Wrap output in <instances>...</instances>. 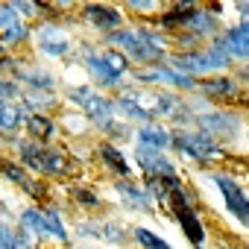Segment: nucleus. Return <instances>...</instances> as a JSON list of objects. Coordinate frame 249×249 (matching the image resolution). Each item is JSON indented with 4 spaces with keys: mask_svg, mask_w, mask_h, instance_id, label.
Masks as SVG:
<instances>
[{
    "mask_svg": "<svg viewBox=\"0 0 249 249\" xmlns=\"http://www.w3.org/2000/svg\"><path fill=\"white\" fill-rule=\"evenodd\" d=\"M196 129L211 135L223 147H237L246 135V117L237 108L226 106H205L196 117Z\"/></svg>",
    "mask_w": 249,
    "mask_h": 249,
    "instance_id": "nucleus-1",
    "label": "nucleus"
},
{
    "mask_svg": "<svg viewBox=\"0 0 249 249\" xmlns=\"http://www.w3.org/2000/svg\"><path fill=\"white\" fill-rule=\"evenodd\" d=\"M167 208H170L176 226L182 229V234L188 237V243L194 249H205L208 246V229H205V220L199 217L196 194H191L185 185L182 188H173L170 191V199H167Z\"/></svg>",
    "mask_w": 249,
    "mask_h": 249,
    "instance_id": "nucleus-2",
    "label": "nucleus"
},
{
    "mask_svg": "<svg viewBox=\"0 0 249 249\" xmlns=\"http://www.w3.org/2000/svg\"><path fill=\"white\" fill-rule=\"evenodd\" d=\"M176 71L199 79V76H217V73H226L234 68V59L223 50V47H214V44H205L199 50H191V53H170L167 59Z\"/></svg>",
    "mask_w": 249,
    "mask_h": 249,
    "instance_id": "nucleus-3",
    "label": "nucleus"
},
{
    "mask_svg": "<svg viewBox=\"0 0 249 249\" xmlns=\"http://www.w3.org/2000/svg\"><path fill=\"white\" fill-rule=\"evenodd\" d=\"M173 150L188 159L191 164H211V161H226V147L217 144L211 135L199 129H173Z\"/></svg>",
    "mask_w": 249,
    "mask_h": 249,
    "instance_id": "nucleus-4",
    "label": "nucleus"
},
{
    "mask_svg": "<svg viewBox=\"0 0 249 249\" xmlns=\"http://www.w3.org/2000/svg\"><path fill=\"white\" fill-rule=\"evenodd\" d=\"M129 82L141 85V88H167V91H176V94H196V85L199 79L176 71L170 62H161V65H150V68H135L129 73Z\"/></svg>",
    "mask_w": 249,
    "mask_h": 249,
    "instance_id": "nucleus-5",
    "label": "nucleus"
},
{
    "mask_svg": "<svg viewBox=\"0 0 249 249\" xmlns=\"http://www.w3.org/2000/svg\"><path fill=\"white\" fill-rule=\"evenodd\" d=\"M73 62L79 65V68H85V73L91 76V85L97 88V91H103V94H108V91H123V85H126V79H120L111 68H108V62H106V56H103V47H97V44H88V41H82L79 44V50H76V56H73Z\"/></svg>",
    "mask_w": 249,
    "mask_h": 249,
    "instance_id": "nucleus-6",
    "label": "nucleus"
},
{
    "mask_svg": "<svg viewBox=\"0 0 249 249\" xmlns=\"http://www.w3.org/2000/svg\"><path fill=\"white\" fill-rule=\"evenodd\" d=\"M205 179L217 188L220 199H223V208L229 217L237 220L240 229L249 231V194L243 191V185L231 176V173H223V170H208Z\"/></svg>",
    "mask_w": 249,
    "mask_h": 249,
    "instance_id": "nucleus-7",
    "label": "nucleus"
},
{
    "mask_svg": "<svg viewBox=\"0 0 249 249\" xmlns=\"http://www.w3.org/2000/svg\"><path fill=\"white\" fill-rule=\"evenodd\" d=\"M76 234L79 240H100L106 246H126L132 229H126L114 217H88L76 223Z\"/></svg>",
    "mask_w": 249,
    "mask_h": 249,
    "instance_id": "nucleus-8",
    "label": "nucleus"
},
{
    "mask_svg": "<svg viewBox=\"0 0 249 249\" xmlns=\"http://www.w3.org/2000/svg\"><path fill=\"white\" fill-rule=\"evenodd\" d=\"M132 161L138 164V170L144 176H153V179H161L167 182L170 188H182V173L176 167V161L167 156V153H159V150H144V147H132Z\"/></svg>",
    "mask_w": 249,
    "mask_h": 249,
    "instance_id": "nucleus-9",
    "label": "nucleus"
},
{
    "mask_svg": "<svg viewBox=\"0 0 249 249\" xmlns=\"http://www.w3.org/2000/svg\"><path fill=\"white\" fill-rule=\"evenodd\" d=\"M33 44L47 59H68L73 53V41L59 21H38L33 33Z\"/></svg>",
    "mask_w": 249,
    "mask_h": 249,
    "instance_id": "nucleus-10",
    "label": "nucleus"
},
{
    "mask_svg": "<svg viewBox=\"0 0 249 249\" xmlns=\"http://www.w3.org/2000/svg\"><path fill=\"white\" fill-rule=\"evenodd\" d=\"M196 94H199L205 103L249 100V91H243V82H240L237 76H226V73H217V76H205V79H199Z\"/></svg>",
    "mask_w": 249,
    "mask_h": 249,
    "instance_id": "nucleus-11",
    "label": "nucleus"
},
{
    "mask_svg": "<svg viewBox=\"0 0 249 249\" xmlns=\"http://www.w3.org/2000/svg\"><path fill=\"white\" fill-rule=\"evenodd\" d=\"M79 18H82L91 30H97L100 38H103V36H111V33H117V30L126 27V18H123V12H120L117 6H108V3H85V6L79 9Z\"/></svg>",
    "mask_w": 249,
    "mask_h": 249,
    "instance_id": "nucleus-12",
    "label": "nucleus"
},
{
    "mask_svg": "<svg viewBox=\"0 0 249 249\" xmlns=\"http://www.w3.org/2000/svg\"><path fill=\"white\" fill-rule=\"evenodd\" d=\"M114 103H117V114L126 123H138V126H144V123H156L150 108L144 106V88L135 85V82L123 85V91L114 97Z\"/></svg>",
    "mask_w": 249,
    "mask_h": 249,
    "instance_id": "nucleus-13",
    "label": "nucleus"
},
{
    "mask_svg": "<svg viewBox=\"0 0 249 249\" xmlns=\"http://www.w3.org/2000/svg\"><path fill=\"white\" fill-rule=\"evenodd\" d=\"M111 188H114V194H117V199H120V205L126 208V211H138V214H156V199L147 194V188L144 185H138L135 179H114L111 182Z\"/></svg>",
    "mask_w": 249,
    "mask_h": 249,
    "instance_id": "nucleus-14",
    "label": "nucleus"
},
{
    "mask_svg": "<svg viewBox=\"0 0 249 249\" xmlns=\"http://www.w3.org/2000/svg\"><path fill=\"white\" fill-rule=\"evenodd\" d=\"M0 30H3V50L18 47L24 41H33V30L18 15L15 3H3V6H0Z\"/></svg>",
    "mask_w": 249,
    "mask_h": 249,
    "instance_id": "nucleus-15",
    "label": "nucleus"
},
{
    "mask_svg": "<svg viewBox=\"0 0 249 249\" xmlns=\"http://www.w3.org/2000/svg\"><path fill=\"white\" fill-rule=\"evenodd\" d=\"M94 156L103 161V167L114 176V179H132V164H129V159H126V153H123L117 144H111V141H97L94 144Z\"/></svg>",
    "mask_w": 249,
    "mask_h": 249,
    "instance_id": "nucleus-16",
    "label": "nucleus"
},
{
    "mask_svg": "<svg viewBox=\"0 0 249 249\" xmlns=\"http://www.w3.org/2000/svg\"><path fill=\"white\" fill-rule=\"evenodd\" d=\"M208 44H214V47H223L234 62H243V65H249V30L246 27H240V24H234V27H226L217 38H211Z\"/></svg>",
    "mask_w": 249,
    "mask_h": 249,
    "instance_id": "nucleus-17",
    "label": "nucleus"
},
{
    "mask_svg": "<svg viewBox=\"0 0 249 249\" xmlns=\"http://www.w3.org/2000/svg\"><path fill=\"white\" fill-rule=\"evenodd\" d=\"M135 147L167 153V150H173V129H167L159 120L156 123H144V126L135 129Z\"/></svg>",
    "mask_w": 249,
    "mask_h": 249,
    "instance_id": "nucleus-18",
    "label": "nucleus"
},
{
    "mask_svg": "<svg viewBox=\"0 0 249 249\" xmlns=\"http://www.w3.org/2000/svg\"><path fill=\"white\" fill-rule=\"evenodd\" d=\"M82 114H85V120L91 123V126L100 132L108 120H114V114H117V103H114V97H108V94L97 91V94L88 100V106L82 108Z\"/></svg>",
    "mask_w": 249,
    "mask_h": 249,
    "instance_id": "nucleus-19",
    "label": "nucleus"
},
{
    "mask_svg": "<svg viewBox=\"0 0 249 249\" xmlns=\"http://www.w3.org/2000/svg\"><path fill=\"white\" fill-rule=\"evenodd\" d=\"M18 229L27 231V234L33 237L36 246H41L44 240H50L47 217H44V208H38V205H27V208H21V214H18Z\"/></svg>",
    "mask_w": 249,
    "mask_h": 249,
    "instance_id": "nucleus-20",
    "label": "nucleus"
},
{
    "mask_svg": "<svg viewBox=\"0 0 249 249\" xmlns=\"http://www.w3.org/2000/svg\"><path fill=\"white\" fill-rule=\"evenodd\" d=\"M15 79H18L27 91H47V94L56 91V76H53L47 68L36 65V62H24V68L18 71Z\"/></svg>",
    "mask_w": 249,
    "mask_h": 249,
    "instance_id": "nucleus-21",
    "label": "nucleus"
},
{
    "mask_svg": "<svg viewBox=\"0 0 249 249\" xmlns=\"http://www.w3.org/2000/svg\"><path fill=\"white\" fill-rule=\"evenodd\" d=\"M47 147L50 144H38V141H30V138H24L21 144H18V161L33 173V176H41L44 173V156H47Z\"/></svg>",
    "mask_w": 249,
    "mask_h": 249,
    "instance_id": "nucleus-22",
    "label": "nucleus"
},
{
    "mask_svg": "<svg viewBox=\"0 0 249 249\" xmlns=\"http://www.w3.org/2000/svg\"><path fill=\"white\" fill-rule=\"evenodd\" d=\"M56 135H59V120H53L50 114H30V120H27V138L30 141L53 144Z\"/></svg>",
    "mask_w": 249,
    "mask_h": 249,
    "instance_id": "nucleus-23",
    "label": "nucleus"
},
{
    "mask_svg": "<svg viewBox=\"0 0 249 249\" xmlns=\"http://www.w3.org/2000/svg\"><path fill=\"white\" fill-rule=\"evenodd\" d=\"M30 111L21 103H0V129L3 135H18V129H27Z\"/></svg>",
    "mask_w": 249,
    "mask_h": 249,
    "instance_id": "nucleus-24",
    "label": "nucleus"
},
{
    "mask_svg": "<svg viewBox=\"0 0 249 249\" xmlns=\"http://www.w3.org/2000/svg\"><path fill=\"white\" fill-rule=\"evenodd\" d=\"M71 156L65 153V147H59V144H50L47 147V156H44V179H62V176H68L71 173Z\"/></svg>",
    "mask_w": 249,
    "mask_h": 249,
    "instance_id": "nucleus-25",
    "label": "nucleus"
},
{
    "mask_svg": "<svg viewBox=\"0 0 249 249\" xmlns=\"http://www.w3.org/2000/svg\"><path fill=\"white\" fill-rule=\"evenodd\" d=\"M44 217H47L50 240H56L59 246H68L71 243V231H68V223H65V211L59 205H44Z\"/></svg>",
    "mask_w": 249,
    "mask_h": 249,
    "instance_id": "nucleus-26",
    "label": "nucleus"
},
{
    "mask_svg": "<svg viewBox=\"0 0 249 249\" xmlns=\"http://www.w3.org/2000/svg\"><path fill=\"white\" fill-rule=\"evenodd\" d=\"M21 106L30 114H50V111L59 108V97L56 94H47V91H24Z\"/></svg>",
    "mask_w": 249,
    "mask_h": 249,
    "instance_id": "nucleus-27",
    "label": "nucleus"
},
{
    "mask_svg": "<svg viewBox=\"0 0 249 249\" xmlns=\"http://www.w3.org/2000/svg\"><path fill=\"white\" fill-rule=\"evenodd\" d=\"M0 249H36V243L27 231H21L18 226L12 229L9 220H3V226H0Z\"/></svg>",
    "mask_w": 249,
    "mask_h": 249,
    "instance_id": "nucleus-28",
    "label": "nucleus"
},
{
    "mask_svg": "<svg viewBox=\"0 0 249 249\" xmlns=\"http://www.w3.org/2000/svg\"><path fill=\"white\" fill-rule=\"evenodd\" d=\"M3 179L12 182V185H18L24 194H30V188L36 185V176H33L21 161H9V159L3 161Z\"/></svg>",
    "mask_w": 249,
    "mask_h": 249,
    "instance_id": "nucleus-29",
    "label": "nucleus"
},
{
    "mask_svg": "<svg viewBox=\"0 0 249 249\" xmlns=\"http://www.w3.org/2000/svg\"><path fill=\"white\" fill-rule=\"evenodd\" d=\"M135 129H138V126H132V123L117 120V117H114V120H108V123H106L100 132L106 135V141H111V144H117V147H120L123 141H135Z\"/></svg>",
    "mask_w": 249,
    "mask_h": 249,
    "instance_id": "nucleus-30",
    "label": "nucleus"
},
{
    "mask_svg": "<svg viewBox=\"0 0 249 249\" xmlns=\"http://www.w3.org/2000/svg\"><path fill=\"white\" fill-rule=\"evenodd\" d=\"M132 240L138 243V249H173L159 231H153L147 226H132Z\"/></svg>",
    "mask_w": 249,
    "mask_h": 249,
    "instance_id": "nucleus-31",
    "label": "nucleus"
},
{
    "mask_svg": "<svg viewBox=\"0 0 249 249\" xmlns=\"http://www.w3.org/2000/svg\"><path fill=\"white\" fill-rule=\"evenodd\" d=\"M71 196H73V202H76L79 208H85V211L103 208V196H100L94 188H88V185H73V188H71Z\"/></svg>",
    "mask_w": 249,
    "mask_h": 249,
    "instance_id": "nucleus-32",
    "label": "nucleus"
},
{
    "mask_svg": "<svg viewBox=\"0 0 249 249\" xmlns=\"http://www.w3.org/2000/svg\"><path fill=\"white\" fill-rule=\"evenodd\" d=\"M94 94H97V88H94V85H68V88H65V103H68V106H73L76 111H82Z\"/></svg>",
    "mask_w": 249,
    "mask_h": 249,
    "instance_id": "nucleus-33",
    "label": "nucleus"
},
{
    "mask_svg": "<svg viewBox=\"0 0 249 249\" xmlns=\"http://www.w3.org/2000/svg\"><path fill=\"white\" fill-rule=\"evenodd\" d=\"M24 85L18 82V79H12V76H3V82H0V103H21L24 100Z\"/></svg>",
    "mask_w": 249,
    "mask_h": 249,
    "instance_id": "nucleus-34",
    "label": "nucleus"
},
{
    "mask_svg": "<svg viewBox=\"0 0 249 249\" xmlns=\"http://www.w3.org/2000/svg\"><path fill=\"white\" fill-rule=\"evenodd\" d=\"M123 6H129L132 12H141V15H156L159 12V3H153V0H129V3H123Z\"/></svg>",
    "mask_w": 249,
    "mask_h": 249,
    "instance_id": "nucleus-35",
    "label": "nucleus"
},
{
    "mask_svg": "<svg viewBox=\"0 0 249 249\" xmlns=\"http://www.w3.org/2000/svg\"><path fill=\"white\" fill-rule=\"evenodd\" d=\"M12 3H15V9H18V15L21 18H38V6L36 3H30V0H12Z\"/></svg>",
    "mask_w": 249,
    "mask_h": 249,
    "instance_id": "nucleus-36",
    "label": "nucleus"
},
{
    "mask_svg": "<svg viewBox=\"0 0 249 249\" xmlns=\"http://www.w3.org/2000/svg\"><path fill=\"white\" fill-rule=\"evenodd\" d=\"M27 196H30V199H33V202H41V199H44V196H47V185H44V182H41V179H36V185H33V188H30V194H27Z\"/></svg>",
    "mask_w": 249,
    "mask_h": 249,
    "instance_id": "nucleus-37",
    "label": "nucleus"
},
{
    "mask_svg": "<svg viewBox=\"0 0 249 249\" xmlns=\"http://www.w3.org/2000/svg\"><path fill=\"white\" fill-rule=\"evenodd\" d=\"M231 6L240 15V24H249V3H231Z\"/></svg>",
    "mask_w": 249,
    "mask_h": 249,
    "instance_id": "nucleus-38",
    "label": "nucleus"
},
{
    "mask_svg": "<svg viewBox=\"0 0 249 249\" xmlns=\"http://www.w3.org/2000/svg\"><path fill=\"white\" fill-rule=\"evenodd\" d=\"M234 76H237V79H240L243 85H249V65H243V68H237V71H234Z\"/></svg>",
    "mask_w": 249,
    "mask_h": 249,
    "instance_id": "nucleus-39",
    "label": "nucleus"
},
{
    "mask_svg": "<svg viewBox=\"0 0 249 249\" xmlns=\"http://www.w3.org/2000/svg\"><path fill=\"white\" fill-rule=\"evenodd\" d=\"M85 249H94V246H85Z\"/></svg>",
    "mask_w": 249,
    "mask_h": 249,
    "instance_id": "nucleus-40",
    "label": "nucleus"
}]
</instances>
